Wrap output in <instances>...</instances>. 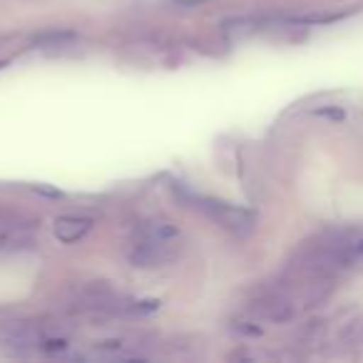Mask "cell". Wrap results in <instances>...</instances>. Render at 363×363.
Instances as JSON below:
<instances>
[{"label": "cell", "instance_id": "4", "mask_svg": "<svg viewBox=\"0 0 363 363\" xmlns=\"http://www.w3.org/2000/svg\"><path fill=\"white\" fill-rule=\"evenodd\" d=\"M92 229V219L87 217H60L55 222V237L62 244H75Z\"/></svg>", "mask_w": 363, "mask_h": 363}, {"label": "cell", "instance_id": "8", "mask_svg": "<svg viewBox=\"0 0 363 363\" xmlns=\"http://www.w3.org/2000/svg\"><path fill=\"white\" fill-rule=\"evenodd\" d=\"M3 65H6V62H0V67H3Z\"/></svg>", "mask_w": 363, "mask_h": 363}, {"label": "cell", "instance_id": "3", "mask_svg": "<svg viewBox=\"0 0 363 363\" xmlns=\"http://www.w3.org/2000/svg\"><path fill=\"white\" fill-rule=\"evenodd\" d=\"M254 311L262 318H267V321H277V323H284L294 316L291 301L286 296H281V294H267V296L257 298L254 301Z\"/></svg>", "mask_w": 363, "mask_h": 363}, {"label": "cell", "instance_id": "2", "mask_svg": "<svg viewBox=\"0 0 363 363\" xmlns=\"http://www.w3.org/2000/svg\"><path fill=\"white\" fill-rule=\"evenodd\" d=\"M130 262L132 267L140 269H155L164 267L177 257V249L172 242H155V239H132L130 247Z\"/></svg>", "mask_w": 363, "mask_h": 363}, {"label": "cell", "instance_id": "5", "mask_svg": "<svg viewBox=\"0 0 363 363\" xmlns=\"http://www.w3.org/2000/svg\"><path fill=\"white\" fill-rule=\"evenodd\" d=\"M135 239H155V242H174L179 239V227L167 219H152L137 227Z\"/></svg>", "mask_w": 363, "mask_h": 363}, {"label": "cell", "instance_id": "6", "mask_svg": "<svg viewBox=\"0 0 363 363\" xmlns=\"http://www.w3.org/2000/svg\"><path fill=\"white\" fill-rule=\"evenodd\" d=\"M72 40H77V30H70V28H45V30L33 35V45L35 48H60L70 45Z\"/></svg>", "mask_w": 363, "mask_h": 363}, {"label": "cell", "instance_id": "7", "mask_svg": "<svg viewBox=\"0 0 363 363\" xmlns=\"http://www.w3.org/2000/svg\"><path fill=\"white\" fill-rule=\"evenodd\" d=\"M177 6H199V3H207V0H174Z\"/></svg>", "mask_w": 363, "mask_h": 363}, {"label": "cell", "instance_id": "1", "mask_svg": "<svg viewBox=\"0 0 363 363\" xmlns=\"http://www.w3.org/2000/svg\"><path fill=\"white\" fill-rule=\"evenodd\" d=\"M179 197L184 202H189V207L199 209L204 217H209L214 224H219L222 229H227L232 237H249L257 227V217L252 212L242 207H232V204L222 202V199H214V197H202V194H194L189 189H179Z\"/></svg>", "mask_w": 363, "mask_h": 363}]
</instances>
